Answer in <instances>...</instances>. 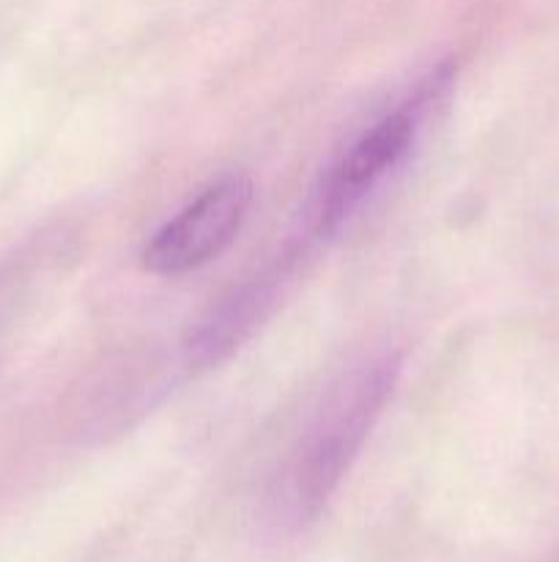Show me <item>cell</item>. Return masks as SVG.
Masks as SVG:
<instances>
[{
	"instance_id": "4",
	"label": "cell",
	"mask_w": 559,
	"mask_h": 562,
	"mask_svg": "<svg viewBox=\"0 0 559 562\" xmlns=\"http://www.w3.org/2000/svg\"><path fill=\"white\" fill-rule=\"evenodd\" d=\"M285 274H288L285 267L266 269L258 278L230 291L225 300H219L186 335V366L195 371H206V368L228 360L244 340H250L252 333L272 316L274 305L280 302Z\"/></svg>"
},
{
	"instance_id": "1",
	"label": "cell",
	"mask_w": 559,
	"mask_h": 562,
	"mask_svg": "<svg viewBox=\"0 0 559 562\" xmlns=\"http://www.w3.org/2000/svg\"><path fill=\"white\" fill-rule=\"evenodd\" d=\"M395 355L370 357L351 368L323 395L290 467V510L296 519H312L360 456L398 379Z\"/></svg>"
},
{
	"instance_id": "3",
	"label": "cell",
	"mask_w": 559,
	"mask_h": 562,
	"mask_svg": "<svg viewBox=\"0 0 559 562\" xmlns=\"http://www.w3.org/2000/svg\"><path fill=\"white\" fill-rule=\"evenodd\" d=\"M414 135V115L409 110H398V113L373 124L349 148V154L340 159L321 192L318 234H334L360 209V203L370 195V190H376L378 181L389 170L398 168L400 159L409 154Z\"/></svg>"
},
{
	"instance_id": "2",
	"label": "cell",
	"mask_w": 559,
	"mask_h": 562,
	"mask_svg": "<svg viewBox=\"0 0 559 562\" xmlns=\"http://www.w3.org/2000/svg\"><path fill=\"white\" fill-rule=\"evenodd\" d=\"M252 203L244 176H228L203 190L179 217L153 234L142 250V269L157 278H179L206 267L239 236Z\"/></svg>"
}]
</instances>
